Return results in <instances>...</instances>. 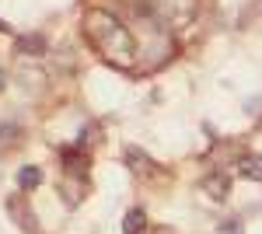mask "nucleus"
I'll use <instances>...</instances> for the list:
<instances>
[{
    "mask_svg": "<svg viewBox=\"0 0 262 234\" xmlns=\"http://www.w3.org/2000/svg\"><path fill=\"white\" fill-rule=\"evenodd\" d=\"M11 137H21V130L14 122H7V126H0V143H14Z\"/></svg>",
    "mask_w": 262,
    "mask_h": 234,
    "instance_id": "obj_10",
    "label": "nucleus"
},
{
    "mask_svg": "<svg viewBox=\"0 0 262 234\" xmlns=\"http://www.w3.org/2000/svg\"><path fill=\"white\" fill-rule=\"evenodd\" d=\"M143 227H147V214H143L140 206H133L129 214L122 217V231L126 234H143Z\"/></svg>",
    "mask_w": 262,
    "mask_h": 234,
    "instance_id": "obj_8",
    "label": "nucleus"
},
{
    "mask_svg": "<svg viewBox=\"0 0 262 234\" xmlns=\"http://www.w3.org/2000/svg\"><path fill=\"white\" fill-rule=\"evenodd\" d=\"M35 185H42V168L25 164V168L18 172V189H21V193H28V189H35Z\"/></svg>",
    "mask_w": 262,
    "mask_h": 234,
    "instance_id": "obj_7",
    "label": "nucleus"
},
{
    "mask_svg": "<svg viewBox=\"0 0 262 234\" xmlns=\"http://www.w3.org/2000/svg\"><path fill=\"white\" fill-rule=\"evenodd\" d=\"M18 46H21V49H28V53H42L46 42H42V35H25V39H18Z\"/></svg>",
    "mask_w": 262,
    "mask_h": 234,
    "instance_id": "obj_9",
    "label": "nucleus"
},
{
    "mask_svg": "<svg viewBox=\"0 0 262 234\" xmlns=\"http://www.w3.org/2000/svg\"><path fill=\"white\" fill-rule=\"evenodd\" d=\"M84 35L95 42L105 56H122L126 59L133 53V39L126 35V28H122L112 14H105V11H91V14L84 18Z\"/></svg>",
    "mask_w": 262,
    "mask_h": 234,
    "instance_id": "obj_1",
    "label": "nucleus"
},
{
    "mask_svg": "<svg viewBox=\"0 0 262 234\" xmlns=\"http://www.w3.org/2000/svg\"><path fill=\"white\" fill-rule=\"evenodd\" d=\"M203 189L213 196V199H227V193H231V178L227 175H210V178H203Z\"/></svg>",
    "mask_w": 262,
    "mask_h": 234,
    "instance_id": "obj_5",
    "label": "nucleus"
},
{
    "mask_svg": "<svg viewBox=\"0 0 262 234\" xmlns=\"http://www.w3.org/2000/svg\"><path fill=\"white\" fill-rule=\"evenodd\" d=\"M126 164H129L137 175H154V168H158L154 157H147L140 147H126Z\"/></svg>",
    "mask_w": 262,
    "mask_h": 234,
    "instance_id": "obj_4",
    "label": "nucleus"
},
{
    "mask_svg": "<svg viewBox=\"0 0 262 234\" xmlns=\"http://www.w3.org/2000/svg\"><path fill=\"white\" fill-rule=\"evenodd\" d=\"M221 234H242V224H238V220H224Z\"/></svg>",
    "mask_w": 262,
    "mask_h": 234,
    "instance_id": "obj_11",
    "label": "nucleus"
},
{
    "mask_svg": "<svg viewBox=\"0 0 262 234\" xmlns=\"http://www.w3.org/2000/svg\"><path fill=\"white\" fill-rule=\"evenodd\" d=\"M60 157H63V164H67V175H74V178H81L84 182V168L91 164V157H88V151L84 147H60Z\"/></svg>",
    "mask_w": 262,
    "mask_h": 234,
    "instance_id": "obj_3",
    "label": "nucleus"
},
{
    "mask_svg": "<svg viewBox=\"0 0 262 234\" xmlns=\"http://www.w3.org/2000/svg\"><path fill=\"white\" fill-rule=\"evenodd\" d=\"M4 206H7L11 220H14V224H18L25 234H42V231H39V220H35V214H32V210H28V199H25L21 193L7 196V203H4Z\"/></svg>",
    "mask_w": 262,
    "mask_h": 234,
    "instance_id": "obj_2",
    "label": "nucleus"
},
{
    "mask_svg": "<svg viewBox=\"0 0 262 234\" xmlns=\"http://www.w3.org/2000/svg\"><path fill=\"white\" fill-rule=\"evenodd\" d=\"M0 88H4V70H0Z\"/></svg>",
    "mask_w": 262,
    "mask_h": 234,
    "instance_id": "obj_12",
    "label": "nucleus"
},
{
    "mask_svg": "<svg viewBox=\"0 0 262 234\" xmlns=\"http://www.w3.org/2000/svg\"><path fill=\"white\" fill-rule=\"evenodd\" d=\"M238 172H242V178L262 182V154H245L242 161H238Z\"/></svg>",
    "mask_w": 262,
    "mask_h": 234,
    "instance_id": "obj_6",
    "label": "nucleus"
}]
</instances>
